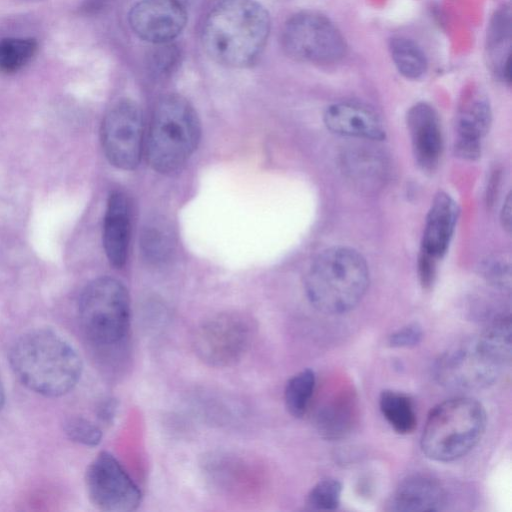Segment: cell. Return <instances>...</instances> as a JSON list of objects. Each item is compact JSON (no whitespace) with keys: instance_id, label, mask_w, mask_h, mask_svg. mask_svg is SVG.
I'll return each instance as SVG.
<instances>
[{"instance_id":"obj_27","label":"cell","mask_w":512,"mask_h":512,"mask_svg":"<svg viewBox=\"0 0 512 512\" xmlns=\"http://www.w3.org/2000/svg\"><path fill=\"white\" fill-rule=\"evenodd\" d=\"M64 431L68 438L85 446H97L102 439L99 426L83 417H71L64 423Z\"/></svg>"},{"instance_id":"obj_30","label":"cell","mask_w":512,"mask_h":512,"mask_svg":"<svg viewBox=\"0 0 512 512\" xmlns=\"http://www.w3.org/2000/svg\"><path fill=\"white\" fill-rule=\"evenodd\" d=\"M152 54L153 71L159 75H166L173 71L179 59V51L171 43L157 45Z\"/></svg>"},{"instance_id":"obj_28","label":"cell","mask_w":512,"mask_h":512,"mask_svg":"<svg viewBox=\"0 0 512 512\" xmlns=\"http://www.w3.org/2000/svg\"><path fill=\"white\" fill-rule=\"evenodd\" d=\"M483 275L494 287L509 290L511 287V264L502 256L493 257L483 265Z\"/></svg>"},{"instance_id":"obj_26","label":"cell","mask_w":512,"mask_h":512,"mask_svg":"<svg viewBox=\"0 0 512 512\" xmlns=\"http://www.w3.org/2000/svg\"><path fill=\"white\" fill-rule=\"evenodd\" d=\"M342 485L335 479L319 481L307 496V505L313 510L332 511L340 505Z\"/></svg>"},{"instance_id":"obj_4","label":"cell","mask_w":512,"mask_h":512,"mask_svg":"<svg viewBox=\"0 0 512 512\" xmlns=\"http://www.w3.org/2000/svg\"><path fill=\"white\" fill-rule=\"evenodd\" d=\"M200 122L189 101L169 94L156 104L148 130L146 153L150 166L169 174L181 168L200 140Z\"/></svg>"},{"instance_id":"obj_5","label":"cell","mask_w":512,"mask_h":512,"mask_svg":"<svg viewBox=\"0 0 512 512\" xmlns=\"http://www.w3.org/2000/svg\"><path fill=\"white\" fill-rule=\"evenodd\" d=\"M483 405L472 397L459 396L435 406L421 435V449L431 460L450 462L470 452L486 429Z\"/></svg>"},{"instance_id":"obj_20","label":"cell","mask_w":512,"mask_h":512,"mask_svg":"<svg viewBox=\"0 0 512 512\" xmlns=\"http://www.w3.org/2000/svg\"><path fill=\"white\" fill-rule=\"evenodd\" d=\"M379 407L386 421L398 434H409L415 429L417 418L414 405L406 394L384 390L379 397Z\"/></svg>"},{"instance_id":"obj_18","label":"cell","mask_w":512,"mask_h":512,"mask_svg":"<svg viewBox=\"0 0 512 512\" xmlns=\"http://www.w3.org/2000/svg\"><path fill=\"white\" fill-rule=\"evenodd\" d=\"M445 501V491L437 480L412 475L398 484L389 505L394 511L433 512L442 510Z\"/></svg>"},{"instance_id":"obj_3","label":"cell","mask_w":512,"mask_h":512,"mask_svg":"<svg viewBox=\"0 0 512 512\" xmlns=\"http://www.w3.org/2000/svg\"><path fill=\"white\" fill-rule=\"evenodd\" d=\"M369 269L355 249L335 246L322 251L305 277L310 303L325 314H342L353 309L365 295Z\"/></svg>"},{"instance_id":"obj_33","label":"cell","mask_w":512,"mask_h":512,"mask_svg":"<svg viewBox=\"0 0 512 512\" xmlns=\"http://www.w3.org/2000/svg\"><path fill=\"white\" fill-rule=\"evenodd\" d=\"M511 204H512L511 195L509 194L504 202V205L502 207L501 214H500L502 226L507 231L511 230V218H512Z\"/></svg>"},{"instance_id":"obj_22","label":"cell","mask_w":512,"mask_h":512,"mask_svg":"<svg viewBox=\"0 0 512 512\" xmlns=\"http://www.w3.org/2000/svg\"><path fill=\"white\" fill-rule=\"evenodd\" d=\"M353 408L345 398L327 402L316 415V427L326 438L336 439L344 436L350 429Z\"/></svg>"},{"instance_id":"obj_11","label":"cell","mask_w":512,"mask_h":512,"mask_svg":"<svg viewBox=\"0 0 512 512\" xmlns=\"http://www.w3.org/2000/svg\"><path fill=\"white\" fill-rule=\"evenodd\" d=\"M85 487L91 503L106 512H131L141 503V491L119 461L100 452L88 465Z\"/></svg>"},{"instance_id":"obj_21","label":"cell","mask_w":512,"mask_h":512,"mask_svg":"<svg viewBox=\"0 0 512 512\" xmlns=\"http://www.w3.org/2000/svg\"><path fill=\"white\" fill-rule=\"evenodd\" d=\"M389 51L400 74L408 79H419L427 71L428 62L422 48L413 40L395 37L390 40Z\"/></svg>"},{"instance_id":"obj_7","label":"cell","mask_w":512,"mask_h":512,"mask_svg":"<svg viewBox=\"0 0 512 512\" xmlns=\"http://www.w3.org/2000/svg\"><path fill=\"white\" fill-rule=\"evenodd\" d=\"M281 44L289 57L313 64L338 62L347 49L337 26L315 11H302L291 16L283 26Z\"/></svg>"},{"instance_id":"obj_31","label":"cell","mask_w":512,"mask_h":512,"mask_svg":"<svg viewBox=\"0 0 512 512\" xmlns=\"http://www.w3.org/2000/svg\"><path fill=\"white\" fill-rule=\"evenodd\" d=\"M422 337V327L418 323H410L392 333L388 344L394 348L413 347L421 341Z\"/></svg>"},{"instance_id":"obj_25","label":"cell","mask_w":512,"mask_h":512,"mask_svg":"<svg viewBox=\"0 0 512 512\" xmlns=\"http://www.w3.org/2000/svg\"><path fill=\"white\" fill-rule=\"evenodd\" d=\"M348 175L357 184H377L383 173V163L376 153L365 149L354 150L345 156Z\"/></svg>"},{"instance_id":"obj_14","label":"cell","mask_w":512,"mask_h":512,"mask_svg":"<svg viewBox=\"0 0 512 512\" xmlns=\"http://www.w3.org/2000/svg\"><path fill=\"white\" fill-rule=\"evenodd\" d=\"M492 113L486 95L471 86L464 92L456 117V154L475 160L481 153V141L489 130Z\"/></svg>"},{"instance_id":"obj_19","label":"cell","mask_w":512,"mask_h":512,"mask_svg":"<svg viewBox=\"0 0 512 512\" xmlns=\"http://www.w3.org/2000/svg\"><path fill=\"white\" fill-rule=\"evenodd\" d=\"M511 41V11L508 6L498 9L490 23L487 51L491 68L503 81H510L509 55Z\"/></svg>"},{"instance_id":"obj_34","label":"cell","mask_w":512,"mask_h":512,"mask_svg":"<svg viewBox=\"0 0 512 512\" xmlns=\"http://www.w3.org/2000/svg\"><path fill=\"white\" fill-rule=\"evenodd\" d=\"M4 402H5V391H4L2 383L0 382V411L4 405Z\"/></svg>"},{"instance_id":"obj_35","label":"cell","mask_w":512,"mask_h":512,"mask_svg":"<svg viewBox=\"0 0 512 512\" xmlns=\"http://www.w3.org/2000/svg\"><path fill=\"white\" fill-rule=\"evenodd\" d=\"M101 1V0H100Z\"/></svg>"},{"instance_id":"obj_24","label":"cell","mask_w":512,"mask_h":512,"mask_svg":"<svg viewBox=\"0 0 512 512\" xmlns=\"http://www.w3.org/2000/svg\"><path fill=\"white\" fill-rule=\"evenodd\" d=\"M313 370L304 369L292 376L284 390L285 407L290 415L301 418L306 413L315 389Z\"/></svg>"},{"instance_id":"obj_16","label":"cell","mask_w":512,"mask_h":512,"mask_svg":"<svg viewBox=\"0 0 512 512\" xmlns=\"http://www.w3.org/2000/svg\"><path fill=\"white\" fill-rule=\"evenodd\" d=\"M326 127L339 135L364 140H383L385 130L378 115L367 106L352 102H337L325 110Z\"/></svg>"},{"instance_id":"obj_8","label":"cell","mask_w":512,"mask_h":512,"mask_svg":"<svg viewBox=\"0 0 512 512\" xmlns=\"http://www.w3.org/2000/svg\"><path fill=\"white\" fill-rule=\"evenodd\" d=\"M505 365L478 337L458 344L437 360V382L453 390H478L496 381Z\"/></svg>"},{"instance_id":"obj_6","label":"cell","mask_w":512,"mask_h":512,"mask_svg":"<svg viewBox=\"0 0 512 512\" xmlns=\"http://www.w3.org/2000/svg\"><path fill=\"white\" fill-rule=\"evenodd\" d=\"M130 298L117 279L100 277L88 283L78 302V318L86 338L101 349L125 344L130 330Z\"/></svg>"},{"instance_id":"obj_23","label":"cell","mask_w":512,"mask_h":512,"mask_svg":"<svg viewBox=\"0 0 512 512\" xmlns=\"http://www.w3.org/2000/svg\"><path fill=\"white\" fill-rule=\"evenodd\" d=\"M38 42L31 37L0 39V73L13 74L25 67L35 56Z\"/></svg>"},{"instance_id":"obj_2","label":"cell","mask_w":512,"mask_h":512,"mask_svg":"<svg viewBox=\"0 0 512 512\" xmlns=\"http://www.w3.org/2000/svg\"><path fill=\"white\" fill-rule=\"evenodd\" d=\"M8 359L22 385L46 397L67 394L82 374V360L77 351L61 335L47 328L21 335L11 346Z\"/></svg>"},{"instance_id":"obj_12","label":"cell","mask_w":512,"mask_h":512,"mask_svg":"<svg viewBox=\"0 0 512 512\" xmlns=\"http://www.w3.org/2000/svg\"><path fill=\"white\" fill-rule=\"evenodd\" d=\"M459 215L454 199L439 192L428 211L418 257V275L423 288L433 284L437 264L446 254Z\"/></svg>"},{"instance_id":"obj_32","label":"cell","mask_w":512,"mask_h":512,"mask_svg":"<svg viewBox=\"0 0 512 512\" xmlns=\"http://www.w3.org/2000/svg\"><path fill=\"white\" fill-rule=\"evenodd\" d=\"M117 403L113 399L103 401L98 407V418L105 422H111L117 412Z\"/></svg>"},{"instance_id":"obj_9","label":"cell","mask_w":512,"mask_h":512,"mask_svg":"<svg viewBox=\"0 0 512 512\" xmlns=\"http://www.w3.org/2000/svg\"><path fill=\"white\" fill-rule=\"evenodd\" d=\"M144 121L140 107L130 99L116 102L101 125V143L108 161L121 170L135 169L141 160Z\"/></svg>"},{"instance_id":"obj_10","label":"cell","mask_w":512,"mask_h":512,"mask_svg":"<svg viewBox=\"0 0 512 512\" xmlns=\"http://www.w3.org/2000/svg\"><path fill=\"white\" fill-rule=\"evenodd\" d=\"M254 333L252 322L237 313H223L205 321L197 330L195 348L207 364L226 367L239 361Z\"/></svg>"},{"instance_id":"obj_13","label":"cell","mask_w":512,"mask_h":512,"mask_svg":"<svg viewBox=\"0 0 512 512\" xmlns=\"http://www.w3.org/2000/svg\"><path fill=\"white\" fill-rule=\"evenodd\" d=\"M187 9L181 0H140L128 14L134 34L145 42L171 43L186 27Z\"/></svg>"},{"instance_id":"obj_29","label":"cell","mask_w":512,"mask_h":512,"mask_svg":"<svg viewBox=\"0 0 512 512\" xmlns=\"http://www.w3.org/2000/svg\"><path fill=\"white\" fill-rule=\"evenodd\" d=\"M169 240L165 233L155 227H150L143 235L142 245L148 258L158 261L168 254Z\"/></svg>"},{"instance_id":"obj_15","label":"cell","mask_w":512,"mask_h":512,"mask_svg":"<svg viewBox=\"0 0 512 512\" xmlns=\"http://www.w3.org/2000/svg\"><path fill=\"white\" fill-rule=\"evenodd\" d=\"M406 123L417 165L425 172L434 171L443 150L442 130L436 110L428 103L414 104L407 112Z\"/></svg>"},{"instance_id":"obj_1","label":"cell","mask_w":512,"mask_h":512,"mask_svg":"<svg viewBox=\"0 0 512 512\" xmlns=\"http://www.w3.org/2000/svg\"><path fill=\"white\" fill-rule=\"evenodd\" d=\"M271 30L267 9L256 0H220L202 28V45L211 59L229 68H245L262 54Z\"/></svg>"},{"instance_id":"obj_17","label":"cell","mask_w":512,"mask_h":512,"mask_svg":"<svg viewBox=\"0 0 512 512\" xmlns=\"http://www.w3.org/2000/svg\"><path fill=\"white\" fill-rule=\"evenodd\" d=\"M131 232L129 199L120 190H114L108 198L104 223L103 247L110 264L122 268L128 258Z\"/></svg>"}]
</instances>
